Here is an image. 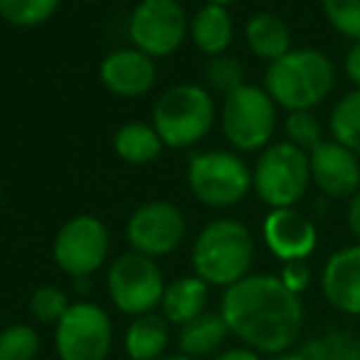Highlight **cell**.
<instances>
[{
    "mask_svg": "<svg viewBox=\"0 0 360 360\" xmlns=\"http://www.w3.org/2000/svg\"><path fill=\"white\" fill-rule=\"evenodd\" d=\"M230 328H227L225 319L212 311H205L202 316H198L191 323L180 326L178 330V348L188 358H212L225 348L227 338H230Z\"/></svg>",
    "mask_w": 360,
    "mask_h": 360,
    "instance_id": "ac0fdd59",
    "label": "cell"
},
{
    "mask_svg": "<svg viewBox=\"0 0 360 360\" xmlns=\"http://www.w3.org/2000/svg\"><path fill=\"white\" fill-rule=\"evenodd\" d=\"M255 237L250 227L232 217L212 220L193 245V269L205 284L227 286L250 276L255 264Z\"/></svg>",
    "mask_w": 360,
    "mask_h": 360,
    "instance_id": "3957f363",
    "label": "cell"
},
{
    "mask_svg": "<svg viewBox=\"0 0 360 360\" xmlns=\"http://www.w3.org/2000/svg\"><path fill=\"white\" fill-rule=\"evenodd\" d=\"M62 0H0V18L15 27H37L57 13Z\"/></svg>",
    "mask_w": 360,
    "mask_h": 360,
    "instance_id": "d4e9b609",
    "label": "cell"
},
{
    "mask_svg": "<svg viewBox=\"0 0 360 360\" xmlns=\"http://www.w3.org/2000/svg\"><path fill=\"white\" fill-rule=\"evenodd\" d=\"M235 37V22L225 6H205L198 11L191 22V40L207 57L225 55Z\"/></svg>",
    "mask_w": 360,
    "mask_h": 360,
    "instance_id": "ffe728a7",
    "label": "cell"
},
{
    "mask_svg": "<svg viewBox=\"0 0 360 360\" xmlns=\"http://www.w3.org/2000/svg\"><path fill=\"white\" fill-rule=\"evenodd\" d=\"M328 129H330L333 141H338L340 146L360 153V89L358 86L338 99V104L330 111Z\"/></svg>",
    "mask_w": 360,
    "mask_h": 360,
    "instance_id": "603a6c76",
    "label": "cell"
},
{
    "mask_svg": "<svg viewBox=\"0 0 360 360\" xmlns=\"http://www.w3.org/2000/svg\"><path fill=\"white\" fill-rule=\"evenodd\" d=\"M101 84L116 96L124 99H134V96L148 94L155 86V70L153 57L143 55L136 47H126V50L109 52L99 67Z\"/></svg>",
    "mask_w": 360,
    "mask_h": 360,
    "instance_id": "2e32d148",
    "label": "cell"
},
{
    "mask_svg": "<svg viewBox=\"0 0 360 360\" xmlns=\"http://www.w3.org/2000/svg\"><path fill=\"white\" fill-rule=\"evenodd\" d=\"M311 183L333 200L353 198L360 191V158L338 141H323L309 153Z\"/></svg>",
    "mask_w": 360,
    "mask_h": 360,
    "instance_id": "4fadbf2b",
    "label": "cell"
},
{
    "mask_svg": "<svg viewBox=\"0 0 360 360\" xmlns=\"http://www.w3.org/2000/svg\"><path fill=\"white\" fill-rule=\"evenodd\" d=\"M311 186L309 153L289 141H279L262 150L252 170V188L262 202L279 210L294 207Z\"/></svg>",
    "mask_w": 360,
    "mask_h": 360,
    "instance_id": "5b68a950",
    "label": "cell"
},
{
    "mask_svg": "<svg viewBox=\"0 0 360 360\" xmlns=\"http://www.w3.org/2000/svg\"><path fill=\"white\" fill-rule=\"evenodd\" d=\"M72 306L70 296L60 289V286H37L30 296V314L35 316L40 323H55L67 314V309Z\"/></svg>",
    "mask_w": 360,
    "mask_h": 360,
    "instance_id": "f546056e",
    "label": "cell"
},
{
    "mask_svg": "<svg viewBox=\"0 0 360 360\" xmlns=\"http://www.w3.org/2000/svg\"><path fill=\"white\" fill-rule=\"evenodd\" d=\"M262 235L269 252L281 262L309 259L319 245L316 225L294 207H279L266 215Z\"/></svg>",
    "mask_w": 360,
    "mask_h": 360,
    "instance_id": "5bb4252c",
    "label": "cell"
},
{
    "mask_svg": "<svg viewBox=\"0 0 360 360\" xmlns=\"http://www.w3.org/2000/svg\"><path fill=\"white\" fill-rule=\"evenodd\" d=\"M309 360H360V338L348 330H330L301 345Z\"/></svg>",
    "mask_w": 360,
    "mask_h": 360,
    "instance_id": "cb8c5ba5",
    "label": "cell"
},
{
    "mask_svg": "<svg viewBox=\"0 0 360 360\" xmlns=\"http://www.w3.org/2000/svg\"><path fill=\"white\" fill-rule=\"evenodd\" d=\"M205 3H210V6H232V3H237V0H205Z\"/></svg>",
    "mask_w": 360,
    "mask_h": 360,
    "instance_id": "8d00e7d4",
    "label": "cell"
},
{
    "mask_svg": "<svg viewBox=\"0 0 360 360\" xmlns=\"http://www.w3.org/2000/svg\"><path fill=\"white\" fill-rule=\"evenodd\" d=\"M321 294L335 311L360 316V245L335 250L321 271Z\"/></svg>",
    "mask_w": 360,
    "mask_h": 360,
    "instance_id": "9a60e30c",
    "label": "cell"
},
{
    "mask_svg": "<svg viewBox=\"0 0 360 360\" xmlns=\"http://www.w3.org/2000/svg\"><path fill=\"white\" fill-rule=\"evenodd\" d=\"M220 316L242 345L262 355L291 350L304 330L301 299L274 274H250L227 286Z\"/></svg>",
    "mask_w": 360,
    "mask_h": 360,
    "instance_id": "6da1fadb",
    "label": "cell"
},
{
    "mask_svg": "<svg viewBox=\"0 0 360 360\" xmlns=\"http://www.w3.org/2000/svg\"><path fill=\"white\" fill-rule=\"evenodd\" d=\"M170 343V323L163 314L136 316L124 333V350L131 360H160Z\"/></svg>",
    "mask_w": 360,
    "mask_h": 360,
    "instance_id": "d6986e66",
    "label": "cell"
},
{
    "mask_svg": "<svg viewBox=\"0 0 360 360\" xmlns=\"http://www.w3.org/2000/svg\"><path fill=\"white\" fill-rule=\"evenodd\" d=\"M245 40L252 55L274 62L291 50V30L276 13H257L245 27Z\"/></svg>",
    "mask_w": 360,
    "mask_h": 360,
    "instance_id": "44dd1931",
    "label": "cell"
},
{
    "mask_svg": "<svg viewBox=\"0 0 360 360\" xmlns=\"http://www.w3.org/2000/svg\"><path fill=\"white\" fill-rule=\"evenodd\" d=\"M114 348V323L94 301H77L55 326L60 360H106Z\"/></svg>",
    "mask_w": 360,
    "mask_h": 360,
    "instance_id": "9c48e42d",
    "label": "cell"
},
{
    "mask_svg": "<svg viewBox=\"0 0 360 360\" xmlns=\"http://www.w3.org/2000/svg\"><path fill=\"white\" fill-rule=\"evenodd\" d=\"M210 360H264V358H262V353L247 348V345H235V348H222Z\"/></svg>",
    "mask_w": 360,
    "mask_h": 360,
    "instance_id": "1f68e13d",
    "label": "cell"
},
{
    "mask_svg": "<svg viewBox=\"0 0 360 360\" xmlns=\"http://www.w3.org/2000/svg\"><path fill=\"white\" fill-rule=\"evenodd\" d=\"M328 25L345 40H360V0H321Z\"/></svg>",
    "mask_w": 360,
    "mask_h": 360,
    "instance_id": "83f0119b",
    "label": "cell"
},
{
    "mask_svg": "<svg viewBox=\"0 0 360 360\" xmlns=\"http://www.w3.org/2000/svg\"><path fill=\"white\" fill-rule=\"evenodd\" d=\"M269 360H309L301 350H284V353H276V355H269Z\"/></svg>",
    "mask_w": 360,
    "mask_h": 360,
    "instance_id": "e575fe53",
    "label": "cell"
},
{
    "mask_svg": "<svg viewBox=\"0 0 360 360\" xmlns=\"http://www.w3.org/2000/svg\"><path fill=\"white\" fill-rule=\"evenodd\" d=\"M111 250L109 230L94 215H77L60 227L52 245L55 264L72 279L91 276L104 266Z\"/></svg>",
    "mask_w": 360,
    "mask_h": 360,
    "instance_id": "8fae6325",
    "label": "cell"
},
{
    "mask_svg": "<svg viewBox=\"0 0 360 360\" xmlns=\"http://www.w3.org/2000/svg\"><path fill=\"white\" fill-rule=\"evenodd\" d=\"M160 360H195V358H188V355H183V353H175V355H163Z\"/></svg>",
    "mask_w": 360,
    "mask_h": 360,
    "instance_id": "d590c367",
    "label": "cell"
},
{
    "mask_svg": "<svg viewBox=\"0 0 360 360\" xmlns=\"http://www.w3.org/2000/svg\"><path fill=\"white\" fill-rule=\"evenodd\" d=\"M220 124L225 139L237 150H259L276 131V104L266 89L242 84L222 101Z\"/></svg>",
    "mask_w": 360,
    "mask_h": 360,
    "instance_id": "ba28073f",
    "label": "cell"
},
{
    "mask_svg": "<svg viewBox=\"0 0 360 360\" xmlns=\"http://www.w3.org/2000/svg\"><path fill=\"white\" fill-rule=\"evenodd\" d=\"M188 188L210 207H232L252 191V170L232 150H205L188 160Z\"/></svg>",
    "mask_w": 360,
    "mask_h": 360,
    "instance_id": "8992f818",
    "label": "cell"
},
{
    "mask_svg": "<svg viewBox=\"0 0 360 360\" xmlns=\"http://www.w3.org/2000/svg\"><path fill=\"white\" fill-rule=\"evenodd\" d=\"M215 126V99L205 86L178 84L163 91L153 106V129L163 146L191 148Z\"/></svg>",
    "mask_w": 360,
    "mask_h": 360,
    "instance_id": "277c9868",
    "label": "cell"
},
{
    "mask_svg": "<svg viewBox=\"0 0 360 360\" xmlns=\"http://www.w3.org/2000/svg\"><path fill=\"white\" fill-rule=\"evenodd\" d=\"M40 333L30 323H11L0 330V360H35Z\"/></svg>",
    "mask_w": 360,
    "mask_h": 360,
    "instance_id": "484cf974",
    "label": "cell"
},
{
    "mask_svg": "<svg viewBox=\"0 0 360 360\" xmlns=\"http://www.w3.org/2000/svg\"><path fill=\"white\" fill-rule=\"evenodd\" d=\"M343 67H345V75H348V79L360 89V40L353 42V47L348 50Z\"/></svg>",
    "mask_w": 360,
    "mask_h": 360,
    "instance_id": "d6a6232c",
    "label": "cell"
},
{
    "mask_svg": "<svg viewBox=\"0 0 360 360\" xmlns=\"http://www.w3.org/2000/svg\"><path fill=\"white\" fill-rule=\"evenodd\" d=\"M335 86L330 57L314 47H291L284 57L269 62L264 77L266 94L286 111H314Z\"/></svg>",
    "mask_w": 360,
    "mask_h": 360,
    "instance_id": "7a4b0ae2",
    "label": "cell"
},
{
    "mask_svg": "<svg viewBox=\"0 0 360 360\" xmlns=\"http://www.w3.org/2000/svg\"><path fill=\"white\" fill-rule=\"evenodd\" d=\"M0 202H3V186H0Z\"/></svg>",
    "mask_w": 360,
    "mask_h": 360,
    "instance_id": "f35d334b",
    "label": "cell"
},
{
    "mask_svg": "<svg viewBox=\"0 0 360 360\" xmlns=\"http://www.w3.org/2000/svg\"><path fill=\"white\" fill-rule=\"evenodd\" d=\"M191 35V22L178 0H141L129 20V37L148 57H168Z\"/></svg>",
    "mask_w": 360,
    "mask_h": 360,
    "instance_id": "30bf717a",
    "label": "cell"
},
{
    "mask_svg": "<svg viewBox=\"0 0 360 360\" xmlns=\"http://www.w3.org/2000/svg\"><path fill=\"white\" fill-rule=\"evenodd\" d=\"M82 3H101V0H82Z\"/></svg>",
    "mask_w": 360,
    "mask_h": 360,
    "instance_id": "74e56055",
    "label": "cell"
},
{
    "mask_svg": "<svg viewBox=\"0 0 360 360\" xmlns=\"http://www.w3.org/2000/svg\"><path fill=\"white\" fill-rule=\"evenodd\" d=\"M279 279L291 294L301 296L311 284V266L306 264V259H296V262H284L279 271Z\"/></svg>",
    "mask_w": 360,
    "mask_h": 360,
    "instance_id": "4dcf8cb0",
    "label": "cell"
},
{
    "mask_svg": "<svg viewBox=\"0 0 360 360\" xmlns=\"http://www.w3.org/2000/svg\"><path fill=\"white\" fill-rule=\"evenodd\" d=\"M284 134L289 143H294L296 148L306 150V153H311L323 143V129H321V121L314 116V111H289L284 121Z\"/></svg>",
    "mask_w": 360,
    "mask_h": 360,
    "instance_id": "4316f807",
    "label": "cell"
},
{
    "mask_svg": "<svg viewBox=\"0 0 360 360\" xmlns=\"http://www.w3.org/2000/svg\"><path fill=\"white\" fill-rule=\"evenodd\" d=\"M207 84L210 89L215 91H222V94H230V91L240 89L245 82V65H242L237 57H230V55H217V57H210L207 62Z\"/></svg>",
    "mask_w": 360,
    "mask_h": 360,
    "instance_id": "f1b7e54d",
    "label": "cell"
},
{
    "mask_svg": "<svg viewBox=\"0 0 360 360\" xmlns=\"http://www.w3.org/2000/svg\"><path fill=\"white\" fill-rule=\"evenodd\" d=\"M186 215L165 200H153L136 207L126 222V240L131 250L150 259L173 255L186 240Z\"/></svg>",
    "mask_w": 360,
    "mask_h": 360,
    "instance_id": "7c38bea8",
    "label": "cell"
},
{
    "mask_svg": "<svg viewBox=\"0 0 360 360\" xmlns=\"http://www.w3.org/2000/svg\"><path fill=\"white\" fill-rule=\"evenodd\" d=\"M348 227H350V232H353L355 242L360 245V191L355 193L348 202Z\"/></svg>",
    "mask_w": 360,
    "mask_h": 360,
    "instance_id": "836d02e7",
    "label": "cell"
},
{
    "mask_svg": "<svg viewBox=\"0 0 360 360\" xmlns=\"http://www.w3.org/2000/svg\"><path fill=\"white\" fill-rule=\"evenodd\" d=\"M207 301H210V284H205L198 274H191L165 284L158 309L170 326H186L205 314Z\"/></svg>",
    "mask_w": 360,
    "mask_h": 360,
    "instance_id": "e0dca14e",
    "label": "cell"
},
{
    "mask_svg": "<svg viewBox=\"0 0 360 360\" xmlns=\"http://www.w3.org/2000/svg\"><path fill=\"white\" fill-rule=\"evenodd\" d=\"M106 291L111 304L131 319L153 314L165 291L163 271L150 257L134 250L124 252L111 262L106 271Z\"/></svg>",
    "mask_w": 360,
    "mask_h": 360,
    "instance_id": "52a82bcc",
    "label": "cell"
},
{
    "mask_svg": "<svg viewBox=\"0 0 360 360\" xmlns=\"http://www.w3.org/2000/svg\"><path fill=\"white\" fill-rule=\"evenodd\" d=\"M114 150L121 160L131 165H146L155 160L163 150V141H160L158 131L153 124H143V121H129L124 124L114 136Z\"/></svg>",
    "mask_w": 360,
    "mask_h": 360,
    "instance_id": "7402d4cb",
    "label": "cell"
}]
</instances>
